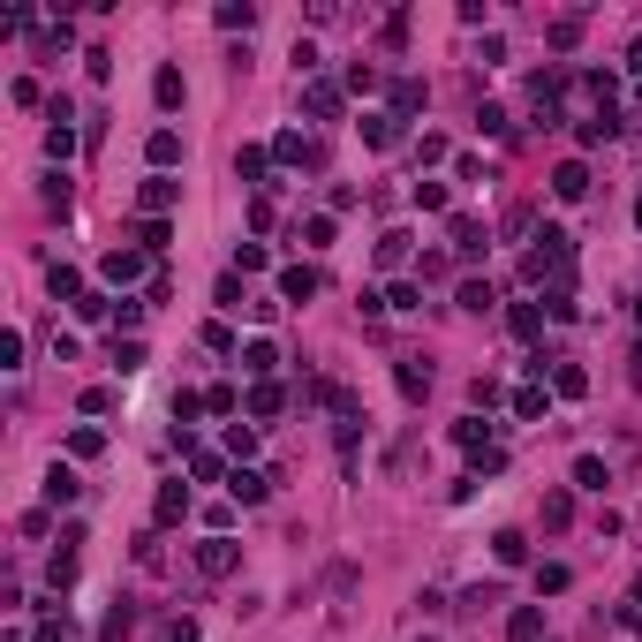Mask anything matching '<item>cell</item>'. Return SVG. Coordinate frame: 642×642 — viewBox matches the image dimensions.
<instances>
[{
    "instance_id": "1",
    "label": "cell",
    "mask_w": 642,
    "mask_h": 642,
    "mask_svg": "<svg viewBox=\"0 0 642 642\" xmlns=\"http://www.w3.org/2000/svg\"><path fill=\"white\" fill-rule=\"evenodd\" d=\"M522 272H529V280H552V288H574V234H560V227H544L537 234V250H529L522 257Z\"/></svg>"
},
{
    "instance_id": "2",
    "label": "cell",
    "mask_w": 642,
    "mask_h": 642,
    "mask_svg": "<svg viewBox=\"0 0 642 642\" xmlns=\"http://www.w3.org/2000/svg\"><path fill=\"white\" fill-rule=\"evenodd\" d=\"M137 204H144V220H159V212L182 204V182H175V175H152V182L137 189Z\"/></svg>"
},
{
    "instance_id": "3",
    "label": "cell",
    "mask_w": 642,
    "mask_h": 642,
    "mask_svg": "<svg viewBox=\"0 0 642 642\" xmlns=\"http://www.w3.org/2000/svg\"><path fill=\"white\" fill-rule=\"evenodd\" d=\"M234 560H242V552H234L227 537H204V544H197V574H212V582H220V574H234Z\"/></svg>"
},
{
    "instance_id": "4",
    "label": "cell",
    "mask_w": 642,
    "mask_h": 642,
    "mask_svg": "<svg viewBox=\"0 0 642 642\" xmlns=\"http://www.w3.org/2000/svg\"><path fill=\"white\" fill-rule=\"evenodd\" d=\"M552 197H560V204H582V197H590V166H582V159H567L560 175H552Z\"/></svg>"
},
{
    "instance_id": "5",
    "label": "cell",
    "mask_w": 642,
    "mask_h": 642,
    "mask_svg": "<svg viewBox=\"0 0 642 642\" xmlns=\"http://www.w3.org/2000/svg\"><path fill=\"white\" fill-rule=\"evenodd\" d=\"M446 242H454L461 257H477V250L491 242V234H484V220H468V212H454V220H446Z\"/></svg>"
},
{
    "instance_id": "6",
    "label": "cell",
    "mask_w": 642,
    "mask_h": 642,
    "mask_svg": "<svg viewBox=\"0 0 642 642\" xmlns=\"http://www.w3.org/2000/svg\"><path fill=\"white\" fill-rule=\"evenodd\" d=\"M272 159H288V166H326V152H317L310 137H295V128H288L280 144H272Z\"/></svg>"
},
{
    "instance_id": "7",
    "label": "cell",
    "mask_w": 642,
    "mask_h": 642,
    "mask_svg": "<svg viewBox=\"0 0 642 642\" xmlns=\"http://www.w3.org/2000/svg\"><path fill=\"white\" fill-rule=\"evenodd\" d=\"M265 491H272V484L250 477V468H234V477H227V499H234V506H265Z\"/></svg>"
},
{
    "instance_id": "8",
    "label": "cell",
    "mask_w": 642,
    "mask_h": 642,
    "mask_svg": "<svg viewBox=\"0 0 642 642\" xmlns=\"http://www.w3.org/2000/svg\"><path fill=\"white\" fill-rule=\"evenodd\" d=\"M280 295H288V303H310V295H317V272L310 265H288L280 272Z\"/></svg>"
},
{
    "instance_id": "9",
    "label": "cell",
    "mask_w": 642,
    "mask_h": 642,
    "mask_svg": "<svg viewBox=\"0 0 642 642\" xmlns=\"http://www.w3.org/2000/svg\"><path fill=\"white\" fill-rule=\"evenodd\" d=\"M363 144H378V152H393V144H401V121H393V114H371V121H363Z\"/></svg>"
},
{
    "instance_id": "10",
    "label": "cell",
    "mask_w": 642,
    "mask_h": 642,
    "mask_svg": "<svg viewBox=\"0 0 642 642\" xmlns=\"http://www.w3.org/2000/svg\"><path fill=\"white\" fill-rule=\"evenodd\" d=\"M144 152H152V166H159V175H166V166H175V159H182V137H175V128H152V144H144Z\"/></svg>"
},
{
    "instance_id": "11",
    "label": "cell",
    "mask_w": 642,
    "mask_h": 642,
    "mask_svg": "<svg viewBox=\"0 0 642 642\" xmlns=\"http://www.w3.org/2000/svg\"><path fill=\"white\" fill-rule=\"evenodd\" d=\"M506 326H514V340H537V333H544V310H537V303H514Z\"/></svg>"
},
{
    "instance_id": "12",
    "label": "cell",
    "mask_w": 642,
    "mask_h": 642,
    "mask_svg": "<svg viewBox=\"0 0 642 642\" xmlns=\"http://www.w3.org/2000/svg\"><path fill=\"white\" fill-rule=\"evenodd\" d=\"M423 99H431V91H423V83H416V76H401V83H393V121H409V114H416V106H423Z\"/></svg>"
},
{
    "instance_id": "13",
    "label": "cell",
    "mask_w": 642,
    "mask_h": 642,
    "mask_svg": "<svg viewBox=\"0 0 642 642\" xmlns=\"http://www.w3.org/2000/svg\"><path fill=\"white\" fill-rule=\"evenodd\" d=\"M272 363H280V355H272V340H250V348H242V371H250L257 385L272 378Z\"/></svg>"
},
{
    "instance_id": "14",
    "label": "cell",
    "mask_w": 642,
    "mask_h": 642,
    "mask_svg": "<svg viewBox=\"0 0 642 642\" xmlns=\"http://www.w3.org/2000/svg\"><path fill=\"white\" fill-rule=\"evenodd\" d=\"M491 552H499V567H522V560H529V537H522V529H499Z\"/></svg>"
},
{
    "instance_id": "15",
    "label": "cell",
    "mask_w": 642,
    "mask_h": 642,
    "mask_svg": "<svg viewBox=\"0 0 642 642\" xmlns=\"http://www.w3.org/2000/svg\"><path fill=\"white\" fill-rule=\"evenodd\" d=\"M506 635H514V642H544V612H537V605H522V612L506 619Z\"/></svg>"
},
{
    "instance_id": "16",
    "label": "cell",
    "mask_w": 642,
    "mask_h": 642,
    "mask_svg": "<svg viewBox=\"0 0 642 642\" xmlns=\"http://www.w3.org/2000/svg\"><path fill=\"white\" fill-rule=\"evenodd\" d=\"M303 106H310L317 121H333V114H340V83H310V91H303Z\"/></svg>"
},
{
    "instance_id": "17",
    "label": "cell",
    "mask_w": 642,
    "mask_h": 642,
    "mask_svg": "<svg viewBox=\"0 0 642 642\" xmlns=\"http://www.w3.org/2000/svg\"><path fill=\"white\" fill-rule=\"evenodd\" d=\"M76 491H83V484H76V468H61V461H53V468H46V499H53V506H69Z\"/></svg>"
},
{
    "instance_id": "18",
    "label": "cell",
    "mask_w": 642,
    "mask_h": 642,
    "mask_svg": "<svg viewBox=\"0 0 642 642\" xmlns=\"http://www.w3.org/2000/svg\"><path fill=\"white\" fill-rule=\"evenodd\" d=\"M152 99H159V106H182V99H189L182 69H159V76H152Z\"/></svg>"
},
{
    "instance_id": "19",
    "label": "cell",
    "mask_w": 642,
    "mask_h": 642,
    "mask_svg": "<svg viewBox=\"0 0 642 642\" xmlns=\"http://www.w3.org/2000/svg\"><path fill=\"white\" fill-rule=\"evenodd\" d=\"M99 272H106V280H137L144 257H137V250H106V265H99Z\"/></svg>"
},
{
    "instance_id": "20",
    "label": "cell",
    "mask_w": 642,
    "mask_h": 642,
    "mask_svg": "<svg viewBox=\"0 0 642 642\" xmlns=\"http://www.w3.org/2000/svg\"><path fill=\"white\" fill-rule=\"evenodd\" d=\"M280 409H288V393H280L272 378H265V385H250V416H280Z\"/></svg>"
},
{
    "instance_id": "21",
    "label": "cell",
    "mask_w": 642,
    "mask_h": 642,
    "mask_svg": "<svg viewBox=\"0 0 642 642\" xmlns=\"http://www.w3.org/2000/svg\"><path fill=\"white\" fill-rule=\"evenodd\" d=\"M265 166H272V152H257V144L234 152V175H242V182H265Z\"/></svg>"
},
{
    "instance_id": "22",
    "label": "cell",
    "mask_w": 642,
    "mask_h": 642,
    "mask_svg": "<svg viewBox=\"0 0 642 642\" xmlns=\"http://www.w3.org/2000/svg\"><path fill=\"white\" fill-rule=\"evenodd\" d=\"M182 514H189V491H182V484H166V491H159V529H175Z\"/></svg>"
},
{
    "instance_id": "23",
    "label": "cell",
    "mask_w": 642,
    "mask_h": 642,
    "mask_svg": "<svg viewBox=\"0 0 642 642\" xmlns=\"http://www.w3.org/2000/svg\"><path fill=\"white\" fill-rule=\"evenodd\" d=\"M491 303H499V288H491V280H461V310H491Z\"/></svg>"
},
{
    "instance_id": "24",
    "label": "cell",
    "mask_w": 642,
    "mask_h": 642,
    "mask_svg": "<svg viewBox=\"0 0 642 642\" xmlns=\"http://www.w3.org/2000/svg\"><path fill=\"white\" fill-rule=\"evenodd\" d=\"M401 393H409V401L431 393V363H401Z\"/></svg>"
},
{
    "instance_id": "25",
    "label": "cell",
    "mask_w": 642,
    "mask_h": 642,
    "mask_svg": "<svg viewBox=\"0 0 642 642\" xmlns=\"http://www.w3.org/2000/svg\"><path fill=\"white\" fill-rule=\"evenodd\" d=\"M514 416L537 423V416H544V385H522V393H514Z\"/></svg>"
},
{
    "instance_id": "26",
    "label": "cell",
    "mask_w": 642,
    "mask_h": 642,
    "mask_svg": "<svg viewBox=\"0 0 642 642\" xmlns=\"http://www.w3.org/2000/svg\"><path fill=\"white\" fill-rule=\"evenodd\" d=\"M574 484H582V491H605V461L582 454V461H574Z\"/></svg>"
},
{
    "instance_id": "27",
    "label": "cell",
    "mask_w": 642,
    "mask_h": 642,
    "mask_svg": "<svg viewBox=\"0 0 642 642\" xmlns=\"http://www.w3.org/2000/svg\"><path fill=\"white\" fill-rule=\"evenodd\" d=\"M220 24H227V31H250V24H257V8H250V0H227Z\"/></svg>"
},
{
    "instance_id": "28",
    "label": "cell",
    "mask_w": 642,
    "mask_h": 642,
    "mask_svg": "<svg viewBox=\"0 0 642 642\" xmlns=\"http://www.w3.org/2000/svg\"><path fill=\"white\" fill-rule=\"evenodd\" d=\"M544 38H552V46H560V53H567V46H574V38H582V15H560V24H552Z\"/></svg>"
},
{
    "instance_id": "29",
    "label": "cell",
    "mask_w": 642,
    "mask_h": 642,
    "mask_svg": "<svg viewBox=\"0 0 642 642\" xmlns=\"http://www.w3.org/2000/svg\"><path fill=\"white\" fill-rule=\"evenodd\" d=\"M220 310H250V295H242V272H227V280H220Z\"/></svg>"
},
{
    "instance_id": "30",
    "label": "cell",
    "mask_w": 642,
    "mask_h": 642,
    "mask_svg": "<svg viewBox=\"0 0 642 642\" xmlns=\"http://www.w3.org/2000/svg\"><path fill=\"white\" fill-rule=\"evenodd\" d=\"M114 363H121V371H144V340H121L114 333Z\"/></svg>"
},
{
    "instance_id": "31",
    "label": "cell",
    "mask_w": 642,
    "mask_h": 642,
    "mask_svg": "<svg viewBox=\"0 0 642 642\" xmlns=\"http://www.w3.org/2000/svg\"><path fill=\"white\" fill-rule=\"evenodd\" d=\"M567 514H574V499H567V491H552V499H544V529H567Z\"/></svg>"
},
{
    "instance_id": "32",
    "label": "cell",
    "mask_w": 642,
    "mask_h": 642,
    "mask_svg": "<svg viewBox=\"0 0 642 642\" xmlns=\"http://www.w3.org/2000/svg\"><path fill=\"white\" fill-rule=\"evenodd\" d=\"M401 257H409V234L393 227V234H385V242H378V265H401Z\"/></svg>"
},
{
    "instance_id": "33",
    "label": "cell",
    "mask_w": 642,
    "mask_h": 642,
    "mask_svg": "<svg viewBox=\"0 0 642 642\" xmlns=\"http://www.w3.org/2000/svg\"><path fill=\"white\" fill-rule=\"evenodd\" d=\"M128 628H137V612H128V605H114V612H106V642H121Z\"/></svg>"
},
{
    "instance_id": "34",
    "label": "cell",
    "mask_w": 642,
    "mask_h": 642,
    "mask_svg": "<svg viewBox=\"0 0 642 642\" xmlns=\"http://www.w3.org/2000/svg\"><path fill=\"white\" fill-rule=\"evenodd\" d=\"M76 317H91V326H99V317H114V303H106V295H76Z\"/></svg>"
},
{
    "instance_id": "35",
    "label": "cell",
    "mask_w": 642,
    "mask_h": 642,
    "mask_svg": "<svg viewBox=\"0 0 642 642\" xmlns=\"http://www.w3.org/2000/svg\"><path fill=\"white\" fill-rule=\"evenodd\" d=\"M560 393H567V401H582V393H590V378L574 371V363H560Z\"/></svg>"
},
{
    "instance_id": "36",
    "label": "cell",
    "mask_w": 642,
    "mask_h": 642,
    "mask_svg": "<svg viewBox=\"0 0 642 642\" xmlns=\"http://www.w3.org/2000/svg\"><path fill=\"white\" fill-rule=\"evenodd\" d=\"M416 204L423 212H446V182H416Z\"/></svg>"
},
{
    "instance_id": "37",
    "label": "cell",
    "mask_w": 642,
    "mask_h": 642,
    "mask_svg": "<svg viewBox=\"0 0 642 642\" xmlns=\"http://www.w3.org/2000/svg\"><path fill=\"white\" fill-rule=\"evenodd\" d=\"M137 242L144 250H166V220H137Z\"/></svg>"
},
{
    "instance_id": "38",
    "label": "cell",
    "mask_w": 642,
    "mask_h": 642,
    "mask_svg": "<svg viewBox=\"0 0 642 642\" xmlns=\"http://www.w3.org/2000/svg\"><path fill=\"white\" fill-rule=\"evenodd\" d=\"M46 288H53V295H83V280H76L69 265H53V272H46Z\"/></svg>"
},
{
    "instance_id": "39",
    "label": "cell",
    "mask_w": 642,
    "mask_h": 642,
    "mask_svg": "<svg viewBox=\"0 0 642 642\" xmlns=\"http://www.w3.org/2000/svg\"><path fill=\"white\" fill-rule=\"evenodd\" d=\"M38 642H76V628H69V619H46V628H38Z\"/></svg>"
},
{
    "instance_id": "40",
    "label": "cell",
    "mask_w": 642,
    "mask_h": 642,
    "mask_svg": "<svg viewBox=\"0 0 642 642\" xmlns=\"http://www.w3.org/2000/svg\"><path fill=\"white\" fill-rule=\"evenodd\" d=\"M619 628H635V635H642V590L628 597V612H619Z\"/></svg>"
},
{
    "instance_id": "41",
    "label": "cell",
    "mask_w": 642,
    "mask_h": 642,
    "mask_svg": "<svg viewBox=\"0 0 642 642\" xmlns=\"http://www.w3.org/2000/svg\"><path fill=\"white\" fill-rule=\"evenodd\" d=\"M628 69H635V76H642V38H635V46H628Z\"/></svg>"
},
{
    "instance_id": "42",
    "label": "cell",
    "mask_w": 642,
    "mask_h": 642,
    "mask_svg": "<svg viewBox=\"0 0 642 642\" xmlns=\"http://www.w3.org/2000/svg\"><path fill=\"white\" fill-rule=\"evenodd\" d=\"M628 378H635V393H642V348H635V371H628Z\"/></svg>"
},
{
    "instance_id": "43",
    "label": "cell",
    "mask_w": 642,
    "mask_h": 642,
    "mask_svg": "<svg viewBox=\"0 0 642 642\" xmlns=\"http://www.w3.org/2000/svg\"><path fill=\"white\" fill-rule=\"evenodd\" d=\"M635 326H642V295H635Z\"/></svg>"
},
{
    "instance_id": "44",
    "label": "cell",
    "mask_w": 642,
    "mask_h": 642,
    "mask_svg": "<svg viewBox=\"0 0 642 642\" xmlns=\"http://www.w3.org/2000/svg\"><path fill=\"white\" fill-rule=\"evenodd\" d=\"M635 227H642V204H635Z\"/></svg>"
},
{
    "instance_id": "45",
    "label": "cell",
    "mask_w": 642,
    "mask_h": 642,
    "mask_svg": "<svg viewBox=\"0 0 642 642\" xmlns=\"http://www.w3.org/2000/svg\"><path fill=\"white\" fill-rule=\"evenodd\" d=\"M635 106H642V91H635Z\"/></svg>"
}]
</instances>
